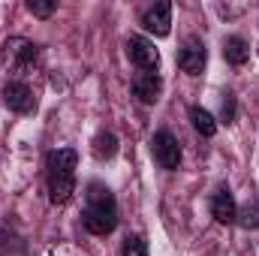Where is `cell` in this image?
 <instances>
[{"label": "cell", "instance_id": "cell-1", "mask_svg": "<svg viewBox=\"0 0 259 256\" xmlns=\"http://www.w3.org/2000/svg\"><path fill=\"white\" fill-rule=\"evenodd\" d=\"M81 223L91 235H109L118 226V202L112 190L100 181L88 184V205L81 211Z\"/></svg>", "mask_w": 259, "mask_h": 256}, {"label": "cell", "instance_id": "cell-2", "mask_svg": "<svg viewBox=\"0 0 259 256\" xmlns=\"http://www.w3.org/2000/svg\"><path fill=\"white\" fill-rule=\"evenodd\" d=\"M75 166H78V154L72 148H55L46 157V169H49V199L55 205L69 202V196L75 193Z\"/></svg>", "mask_w": 259, "mask_h": 256}, {"label": "cell", "instance_id": "cell-3", "mask_svg": "<svg viewBox=\"0 0 259 256\" xmlns=\"http://www.w3.org/2000/svg\"><path fill=\"white\" fill-rule=\"evenodd\" d=\"M0 58H3V64L9 66V69H27V66L36 64L39 46L30 42V39H24V36H9V39L3 42Z\"/></svg>", "mask_w": 259, "mask_h": 256}, {"label": "cell", "instance_id": "cell-4", "mask_svg": "<svg viewBox=\"0 0 259 256\" xmlns=\"http://www.w3.org/2000/svg\"><path fill=\"white\" fill-rule=\"evenodd\" d=\"M151 154H154V160L160 163V169H178L181 166V145H178V139L169 133V130H160V133H154V139H151Z\"/></svg>", "mask_w": 259, "mask_h": 256}, {"label": "cell", "instance_id": "cell-5", "mask_svg": "<svg viewBox=\"0 0 259 256\" xmlns=\"http://www.w3.org/2000/svg\"><path fill=\"white\" fill-rule=\"evenodd\" d=\"M127 55L142 72H157V69H160V52H157L154 42L145 39V36H130L127 39Z\"/></svg>", "mask_w": 259, "mask_h": 256}, {"label": "cell", "instance_id": "cell-6", "mask_svg": "<svg viewBox=\"0 0 259 256\" xmlns=\"http://www.w3.org/2000/svg\"><path fill=\"white\" fill-rule=\"evenodd\" d=\"M3 103H6L9 112H18V115H33L36 112V97L24 81H9L3 88Z\"/></svg>", "mask_w": 259, "mask_h": 256}, {"label": "cell", "instance_id": "cell-7", "mask_svg": "<svg viewBox=\"0 0 259 256\" xmlns=\"http://www.w3.org/2000/svg\"><path fill=\"white\" fill-rule=\"evenodd\" d=\"M142 27L154 36H169L172 30V3H154L142 12Z\"/></svg>", "mask_w": 259, "mask_h": 256}, {"label": "cell", "instance_id": "cell-8", "mask_svg": "<svg viewBox=\"0 0 259 256\" xmlns=\"http://www.w3.org/2000/svg\"><path fill=\"white\" fill-rule=\"evenodd\" d=\"M208 64V52H205V42L202 39H187L184 42V49L178 52V66L187 72V75H199L202 69Z\"/></svg>", "mask_w": 259, "mask_h": 256}, {"label": "cell", "instance_id": "cell-9", "mask_svg": "<svg viewBox=\"0 0 259 256\" xmlns=\"http://www.w3.org/2000/svg\"><path fill=\"white\" fill-rule=\"evenodd\" d=\"M133 94L139 97V103H145V106H154L157 100H160V94H163V81H160V75L157 72H136L133 75Z\"/></svg>", "mask_w": 259, "mask_h": 256}, {"label": "cell", "instance_id": "cell-10", "mask_svg": "<svg viewBox=\"0 0 259 256\" xmlns=\"http://www.w3.org/2000/svg\"><path fill=\"white\" fill-rule=\"evenodd\" d=\"M211 214H214L217 223H232L238 217V202H235V196L226 184L211 193Z\"/></svg>", "mask_w": 259, "mask_h": 256}, {"label": "cell", "instance_id": "cell-11", "mask_svg": "<svg viewBox=\"0 0 259 256\" xmlns=\"http://www.w3.org/2000/svg\"><path fill=\"white\" fill-rule=\"evenodd\" d=\"M223 58H226L232 66H244L247 61H250V46H247V39L229 36V39L223 42Z\"/></svg>", "mask_w": 259, "mask_h": 256}, {"label": "cell", "instance_id": "cell-12", "mask_svg": "<svg viewBox=\"0 0 259 256\" xmlns=\"http://www.w3.org/2000/svg\"><path fill=\"white\" fill-rule=\"evenodd\" d=\"M190 121H193V130L199 136H205V139H211V136L217 133L214 115H211L208 109H202V106H193V109H190Z\"/></svg>", "mask_w": 259, "mask_h": 256}, {"label": "cell", "instance_id": "cell-13", "mask_svg": "<svg viewBox=\"0 0 259 256\" xmlns=\"http://www.w3.org/2000/svg\"><path fill=\"white\" fill-rule=\"evenodd\" d=\"M118 154V139L112 133H97L94 139V157L97 160H112Z\"/></svg>", "mask_w": 259, "mask_h": 256}, {"label": "cell", "instance_id": "cell-14", "mask_svg": "<svg viewBox=\"0 0 259 256\" xmlns=\"http://www.w3.org/2000/svg\"><path fill=\"white\" fill-rule=\"evenodd\" d=\"M121 253L124 256H148V244H145V238H139V235H127Z\"/></svg>", "mask_w": 259, "mask_h": 256}, {"label": "cell", "instance_id": "cell-15", "mask_svg": "<svg viewBox=\"0 0 259 256\" xmlns=\"http://www.w3.org/2000/svg\"><path fill=\"white\" fill-rule=\"evenodd\" d=\"M27 9H30L33 15H39V18H49L58 6H55V0H30V3H27Z\"/></svg>", "mask_w": 259, "mask_h": 256}, {"label": "cell", "instance_id": "cell-16", "mask_svg": "<svg viewBox=\"0 0 259 256\" xmlns=\"http://www.w3.org/2000/svg\"><path fill=\"white\" fill-rule=\"evenodd\" d=\"M238 214H241V220H238V223H241L244 229H256V226H259V211L253 208V205H247V208H244V211H238Z\"/></svg>", "mask_w": 259, "mask_h": 256}, {"label": "cell", "instance_id": "cell-17", "mask_svg": "<svg viewBox=\"0 0 259 256\" xmlns=\"http://www.w3.org/2000/svg\"><path fill=\"white\" fill-rule=\"evenodd\" d=\"M235 112H238V106H235V94H226V100H223V121L232 124V121H235Z\"/></svg>", "mask_w": 259, "mask_h": 256}]
</instances>
